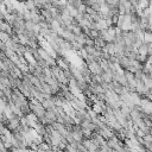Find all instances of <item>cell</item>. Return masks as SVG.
I'll return each instance as SVG.
<instances>
[{
    "instance_id": "1",
    "label": "cell",
    "mask_w": 152,
    "mask_h": 152,
    "mask_svg": "<svg viewBox=\"0 0 152 152\" xmlns=\"http://www.w3.org/2000/svg\"><path fill=\"white\" fill-rule=\"evenodd\" d=\"M28 106H30L31 113H32V114H34V115H36L38 119L45 115L46 109L44 108V106L42 104V102H39L38 100H36V99L30 100V101H28Z\"/></svg>"
},
{
    "instance_id": "2",
    "label": "cell",
    "mask_w": 152,
    "mask_h": 152,
    "mask_svg": "<svg viewBox=\"0 0 152 152\" xmlns=\"http://www.w3.org/2000/svg\"><path fill=\"white\" fill-rule=\"evenodd\" d=\"M144 42L147 44H152V32L144 31Z\"/></svg>"
}]
</instances>
